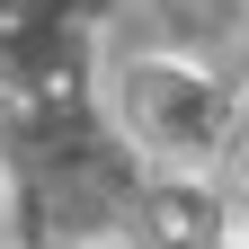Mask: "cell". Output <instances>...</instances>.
Instances as JSON below:
<instances>
[{
	"label": "cell",
	"mask_w": 249,
	"mask_h": 249,
	"mask_svg": "<svg viewBox=\"0 0 249 249\" xmlns=\"http://www.w3.org/2000/svg\"><path fill=\"white\" fill-rule=\"evenodd\" d=\"M223 249H249V187L231 196V223H223Z\"/></svg>",
	"instance_id": "6da1fadb"
}]
</instances>
